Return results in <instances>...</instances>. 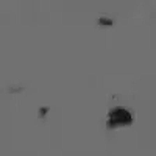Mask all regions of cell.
<instances>
[{
	"mask_svg": "<svg viewBox=\"0 0 156 156\" xmlns=\"http://www.w3.org/2000/svg\"><path fill=\"white\" fill-rule=\"evenodd\" d=\"M47 114V108H41V112H39V115H41V117H44Z\"/></svg>",
	"mask_w": 156,
	"mask_h": 156,
	"instance_id": "obj_2",
	"label": "cell"
},
{
	"mask_svg": "<svg viewBox=\"0 0 156 156\" xmlns=\"http://www.w3.org/2000/svg\"><path fill=\"white\" fill-rule=\"evenodd\" d=\"M133 120L131 114H129L128 109L125 108H114L111 112H109V119H108V126H125V125H129Z\"/></svg>",
	"mask_w": 156,
	"mask_h": 156,
	"instance_id": "obj_1",
	"label": "cell"
}]
</instances>
